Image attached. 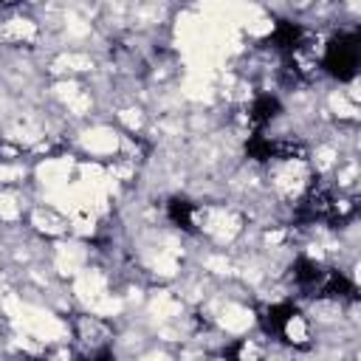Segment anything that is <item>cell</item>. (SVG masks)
<instances>
[{"mask_svg": "<svg viewBox=\"0 0 361 361\" xmlns=\"http://www.w3.org/2000/svg\"><path fill=\"white\" fill-rule=\"evenodd\" d=\"M327 65H330L333 73H338L341 79H347V76L353 73V68H355V45H350V42H336V45L330 48Z\"/></svg>", "mask_w": 361, "mask_h": 361, "instance_id": "6da1fadb", "label": "cell"}]
</instances>
